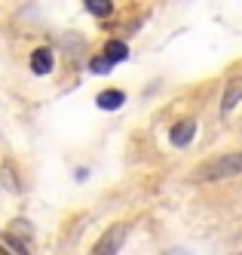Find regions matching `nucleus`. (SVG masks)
Masks as SVG:
<instances>
[{"label":"nucleus","instance_id":"nucleus-1","mask_svg":"<svg viewBox=\"0 0 242 255\" xmlns=\"http://www.w3.org/2000/svg\"><path fill=\"white\" fill-rule=\"evenodd\" d=\"M242 172V151L239 154H227V157H215L209 163H202V166L190 175L193 181H221V178H230Z\"/></svg>","mask_w":242,"mask_h":255},{"label":"nucleus","instance_id":"nucleus-2","mask_svg":"<svg viewBox=\"0 0 242 255\" xmlns=\"http://www.w3.org/2000/svg\"><path fill=\"white\" fill-rule=\"evenodd\" d=\"M126 234H129V228H126V225H114V228H107V231H104V237L95 243V249H92V255H117V252H120V246L126 243Z\"/></svg>","mask_w":242,"mask_h":255},{"label":"nucleus","instance_id":"nucleus-3","mask_svg":"<svg viewBox=\"0 0 242 255\" xmlns=\"http://www.w3.org/2000/svg\"><path fill=\"white\" fill-rule=\"evenodd\" d=\"M31 71L37 77H43V74H49V71L55 68V56H52V49L49 46H37L34 52H31Z\"/></svg>","mask_w":242,"mask_h":255},{"label":"nucleus","instance_id":"nucleus-4","mask_svg":"<svg viewBox=\"0 0 242 255\" xmlns=\"http://www.w3.org/2000/svg\"><path fill=\"white\" fill-rule=\"evenodd\" d=\"M193 132H196V120H181V123H175L169 129V141L175 144V148H187Z\"/></svg>","mask_w":242,"mask_h":255},{"label":"nucleus","instance_id":"nucleus-5","mask_svg":"<svg viewBox=\"0 0 242 255\" xmlns=\"http://www.w3.org/2000/svg\"><path fill=\"white\" fill-rule=\"evenodd\" d=\"M95 105L101 108V111H117V108L126 105V93L123 89H104V93L95 99Z\"/></svg>","mask_w":242,"mask_h":255},{"label":"nucleus","instance_id":"nucleus-6","mask_svg":"<svg viewBox=\"0 0 242 255\" xmlns=\"http://www.w3.org/2000/svg\"><path fill=\"white\" fill-rule=\"evenodd\" d=\"M242 102V83L236 80V83H230L227 86V93H224V99H221V111H224V114H230L233 111V108Z\"/></svg>","mask_w":242,"mask_h":255},{"label":"nucleus","instance_id":"nucleus-7","mask_svg":"<svg viewBox=\"0 0 242 255\" xmlns=\"http://www.w3.org/2000/svg\"><path fill=\"white\" fill-rule=\"evenodd\" d=\"M104 56L114 59V62H123V59H129V46H126L123 40H110V43L104 46Z\"/></svg>","mask_w":242,"mask_h":255},{"label":"nucleus","instance_id":"nucleus-8","mask_svg":"<svg viewBox=\"0 0 242 255\" xmlns=\"http://www.w3.org/2000/svg\"><path fill=\"white\" fill-rule=\"evenodd\" d=\"M83 6H86L92 15H110V9H114V3H110V0H83Z\"/></svg>","mask_w":242,"mask_h":255},{"label":"nucleus","instance_id":"nucleus-9","mask_svg":"<svg viewBox=\"0 0 242 255\" xmlns=\"http://www.w3.org/2000/svg\"><path fill=\"white\" fill-rule=\"evenodd\" d=\"M117 62L114 59H107V56H98V59H92V71H95V74H107L110 68H114Z\"/></svg>","mask_w":242,"mask_h":255}]
</instances>
